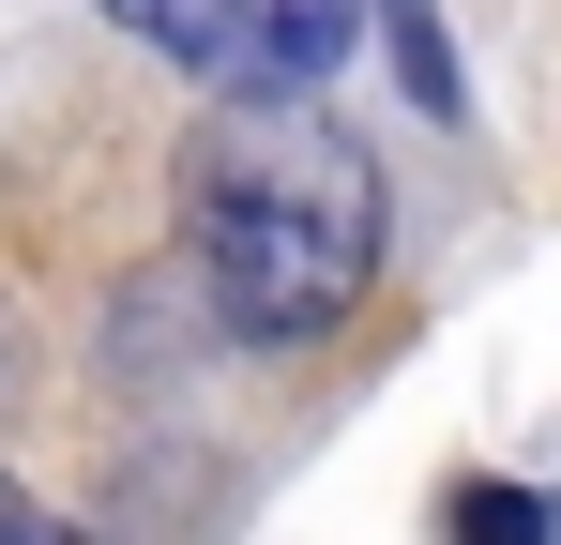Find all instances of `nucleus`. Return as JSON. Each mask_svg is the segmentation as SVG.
I'll list each match as a JSON object with an SVG mask.
<instances>
[{
    "instance_id": "obj_2",
    "label": "nucleus",
    "mask_w": 561,
    "mask_h": 545,
    "mask_svg": "<svg viewBox=\"0 0 561 545\" xmlns=\"http://www.w3.org/2000/svg\"><path fill=\"white\" fill-rule=\"evenodd\" d=\"M152 61H183L213 106H243V91H319L350 61V31H365V0H106Z\"/></svg>"
},
{
    "instance_id": "obj_6",
    "label": "nucleus",
    "mask_w": 561,
    "mask_h": 545,
    "mask_svg": "<svg viewBox=\"0 0 561 545\" xmlns=\"http://www.w3.org/2000/svg\"><path fill=\"white\" fill-rule=\"evenodd\" d=\"M0 379H15V334H0Z\"/></svg>"
},
{
    "instance_id": "obj_5",
    "label": "nucleus",
    "mask_w": 561,
    "mask_h": 545,
    "mask_svg": "<svg viewBox=\"0 0 561 545\" xmlns=\"http://www.w3.org/2000/svg\"><path fill=\"white\" fill-rule=\"evenodd\" d=\"M0 545H92V531H77V515H46V500H15V485H0Z\"/></svg>"
},
{
    "instance_id": "obj_4",
    "label": "nucleus",
    "mask_w": 561,
    "mask_h": 545,
    "mask_svg": "<svg viewBox=\"0 0 561 545\" xmlns=\"http://www.w3.org/2000/svg\"><path fill=\"white\" fill-rule=\"evenodd\" d=\"M456 545H561V500H531V485H456Z\"/></svg>"
},
{
    "instance_id": "obj_3",
    "label": "nucleus",
    "mask_w": 561,
    "mask_h": 545,
    "mask_svg": "<svg viewBox=\"0 0 561 545\" xmlns=\"http://www.w3.org/2000/svg\"><path fill=\"white\" fill-rule=\"evenodd\" d=\"M379 31H394V77H410V106H425V121H456L470 91H456V46H440V0H379Z\"/></svg>"
},
{
    "instance_id": "obj_1",
    "label": "nucleus",
    "mask_w": 561,
    "mask_h": 545,
    "mask_svg": "<svg viewBox=\"0 0 561 545\" xmlns=\"http://www.w3.org/2000/svg\"><path fill=\"white\" fill-rule=\"evenodd\" d=\"M183 243L243 349H319L379 288V152L319 91H243L183 152Z\"/></svg>"
}]
</instances>
